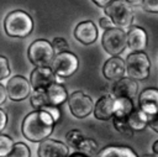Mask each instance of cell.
Returning <instances> with one entry per match:
<instances>
[{"mask_svg": "<svg viewBox=\"0 0 158 157\" xmlns=\"http://www.w3.org/2000/svg\"><path fill=\"white\" fill-rule=\"evenodd\" d=\"M14 140L5 134H0V157H7L14 147Z\"/></svg>", "mask_w": 158, "mask_h": 157, "instance_id": "25", "label": "cell"}, {"mask_svg": "<svg viewBox=\"0 0 158 157\" xmlns=\"http://www.w3.org/2000/svg\"><path fill=\"white\" fill-rule=\"evenodd\" d=\"M40 110L46 111V112L52 117V120L54 121V124H57V122L60 120L62 112H60L59 106H51V105H47V106H43V108H42V109H40Z\"/></svg>", "mask_w": 158, "mask_h": 157, "instance_id": "29", "label": "cell"}, {"mask_svg": "<svg viewBox=\"0 0 158 157\" xmlns=\"http://www.w3.org/2000/svg\"><path fill=\"white\" fill-rule=\"evenodd\" d=\"M94 4H96L98 6H100V7H105L109 2H111L112 0H91Z\"/></svg>", "mask_w": 158, "mask_h": 157, "instance_id": "36", "label": "cell"}, {"mask_svg": "<svg viewBox=\"0 0 158 157\" xmlns=\"http://www.w3.org/2000/svg\"><path fill=\"white\" fill-rule=\"evenodd\" d=\"M7 99V93H6V88L0 84V105H2Z\"/></svg>", "mask_w": 158, "mask_h": 157, "instance_id": "35", "label": "cell"}, {"mask_svg": "<svg viewBox=\"0 0 158 157\" xmlns=\"http://www.w3.org/2000/svg\"><path fill=\"white\" fill-rule=\"evenodd\" d=\"M27 56L30 62L36 67H51L56 53L49 41L36 40L30 45Z\"/></svg>", "mask_w": 158, "mask_h": 157, "instance_id": "5", "label": "cell"}, {"mask_svg": "<svg viewBox=\"0 0 158 157\" xmlns=\"http://www.w3.org/2000/svg\"><path fill=\"white\" fill-rule=\"evenodd\" d=\"M43 91H44L46 106L47 105L59 106L63 103H65L68 99V93H67V89L63 87V84L52 83L46 89H43Z\"/></svg>", "mask_w": 158, "mask_h": 157, "instance_id": "17", "label": "cell"}, {"mask_svg": "<svg viewBox=\"0 0 158 157\" xmlns=\"http://www.w3.org/2000/svg\"><path fill=\"white\" fill-rule=\"evenodd\" d=\"M152 151H153V153L158 157V140L154 141V143H153V146H152Z\"/></svg>", "mask_w": 158, "mask_h": 157, "instance_id": "37", "label": "cell"}, {"mask_svg": "<svg viewBox=\"0 0 158 157\" xmlns=\"http://www.w3.org/2000/svg\"><path fill=\"white\" fill-rule=\"evenodd\" d=\"M98 142L93 138L89 137H83L81 141L79 142L78 147H77V152H81L86 156H89L90 153H94L98 151Z\"/></svg>", "mask_w": 158, "mask_h": 157, "instance_id": "22", "label": "cell"}, {"mask_svg": "<svg viewBox=\"0 0 158 157\" xmlns=\"http://www.w3.org/2000/svg\"><path fill=\"white\" fill-rule=\"evenodd\" d=\"M5 88H6L7 98H10L12 101L25 100L31 93L30 82L23 75H20V74L11 77L7 80Z\"/></svg>", "mask_w": 158, "mask_h": 157, "instance_id": "9", "label": "cell"}, {"mask_svg": "<svg viewBox=\"0 0 158 157\" xmlns=\"http://www.w3.org/2000/svg\"><path fill=\"white\" fill-rule=\"evenodd\" d=\"M138 108L148 116L158 112V89L147 88L141 91L138 96Z\"/></svg>", "mask_w": 158, "mask_h": 157, "instance_id": "12", "label": "cell"}, {"mask_svg": "<svg viewBox=\"0 0 158 157\" xmlns=\"http://www.w3.org/2000/svg\"><path fill=\"white\" fill-rule=\"evenodd\" d=\"M151 61L144 52H132L125 61V73L135 80H143L149 75Z\"/></svg>", "mask_w": 158, "mask_h": 157, "instance_id": "4", "label": "cell"}, {"mask_svg": "<svg viewBox=\"0 0 158 157\" xmlns=\"http://www.w3.org/2000/svg\"><path fill=\"white\" fill-rule=\"evenodd\" d=\"M98 157H138V156L128 146L107 145L98 152Z\"/></svg>", "mask_w": 158, "mask_h": 157, "instance_id": "19", "label": "cell"}, {"mask_svg": "<svg viewBox=\"0 0 158 157\" xmlns=\"http://www.w3.org/2000/svg\"><path fill=\"white\" fill-rule=\"evenodd\" d=\"M68 157H89V156H86V155H84V153H81V152H74V153L69 155Z\"/></svg>", "mask_w": 158, "mask_h": 157, "instance_id": "39", "label": "cell"}, {"mask_svg": "<svg viewBox=\"0 0 158 157\" xmlns=\"http://www.w3.org/2000/svg\"><path fill=\"white\" fill-rule=\"evenodd\" d=\"M148 126H149L153 131H156V132L158 134V112L154 114V115H152V116H149Z\"/></svg>", "mask_w": 158, "mask_h": 157, "instance_id": "32", "label": "cell"}, {"mask_svg": "<svg viewBox=\"0 0 158 157\" xmlns=\"http://www.w3.org/2000/svg\"><path fill=\"white\" fill-rule=\"evenodd\" d=\"M37 156L38 157H68L69 148L62 141L46 138L40 142Z\"/></svg>", "mask_w": 158, "mask_h": 157, "instance_id": "10", "label": "cell"}, {"mask_svg": "<svg viewBox=\"0 0 158 157\" xmlns=\"http://www.w3.org/2000/svg\"><path fill=\"white\" fill-rule=\"evenodd\" d=\"M74 37L83 45H91L98 38V27L91 20L79 22L74 30Z\"/></svg>", "mask_w": 158, "mask_h": 157, "instance_id": "15", "label": "cell"}, {"mask_svg": "<svg viewBox=\"0 0 158 157\" xmlns=\"http://www.w3.org/2000/svg\"><path fill=\"white\" fill-rule=\"evenodd\" d=\"M141 157H153V156H151V155H143V156H141Z\"/></svg>", "mask_w": 158, "mask_h": 157, "instance_id": "40", "label": "cell"}, {"mask_svg": "<svg viewBox=\"0 0 158 157\" xmlns=\"http://www.w3.org/2000/svg\"><path fill=\"white\" fill-rule=\"evenodd\" d=\"M100 27H102L104 30H109V28H114L115 25L112 23V21L107 16H105V17L100 19Z\"/></svg>", "mask_w": 158, "mask_h": 157, "instance_id": "33", "label": "cell"}, {"mask_svg": "<svg viewBox=\"0 0 158 157\" xmlns=\"http://www.w3.org/2000/svg\"><path fill=\"white\" fill-rule=\"evenodd\" d=\"M31 105L35 108V110H40L43 106H46V99H44V91L43 89H38V90H33V93L31 94Z\"/></svg>", "mask_w": 158, "mask_h": 157, "instance_id": "27", "label": "cell"}, {"mask_svg": "<svg viewBox=\"0 0 158 157\" xmlns=\"http://www.w3.org/2000/svg\"><path fill=\"white\" fill-rule=\"evenodd\" d=\"M52 47H53V49H54V53L57 52V53H60V52H65V51H68V48H69V45H68V42L63 38V37H56L53 41H52Z\"/></svg>", "mask_w": 158, "mask_h": 157, "instance_id": "28", "label": "cell"}, {"mask_svg": "<svg viewBox=\"0 0 158 157\" xmlns=\"http://www.w3.org/2000/svg\"><path fill=\"white\" fill-rule=\"evenodd\" d=\"M104 10L115 27H118L121 30H123L125 27H131L133 21V10L131 5L125 0H112L104 7Z\"/></svg>", "mask_w": 158, "mask_h": 157, "instance_id": "3", "label": "cell"}, {"mask_svg": "<svg viewBox=\"0 0 158 157\" xmlns=\"http://www.w3.org/2000/svg\"><path fill=\"white\" fill-rule=\"evenodd\" d=\"M67 101H68L70 112L77 119H84L93 112V109H94L93 99L81 90L73 91L70 95H68Z\"/></svg>", "mask_w": 158, "mask_h": 157, "instance_id": "8", "label": "cell"}, {"mask_svg": "<svg viewBox=\"0 0 158 157\" xmlns=\"http://www.w3.org/2000/svg\"><path fill=\"white\" fill-rule=\"evenodd\" d=\"M101 43L104 49L112 57H117L126 48V32L118 27L105 30Z\"/></svg>", "mask_w": 158, "mask_h": 157, "instance_id": "7", "label": "cell"}, {"mask_svg": "<svg viewBox=\"0 0 158 157\" xmlns=\"http://www.w3.org/2000/svg\"><path fill=\"white\" fill-rule=\"evenodd\" d=\"M54 121L43 110H33L28 112L21 126L22 135L31 142H41L49 138L54 130Z\"/></svg>", "mask_w": 158, "mask_h": 157, "instance_id": "1", "label": "cell"}, {"mask_svg": "<svg viewBox=\"0 0 158 157\" xmlns=\"http://www.w3.org/2000/svg\"><path fill=\"white\" fill-rule=\"evenodd\" d=\"M138 90V83L128 77H123L116 80L112 85V94L114 98H127L133 99Z\"/></svg>", "mask_w": 158, "mask_h": 157, "instance_id": "14", "label": "cell"}, {"mask_svg": "<svg viewBox=\"0 0 158 157\" xmlns=\"http://www.w3.org/2000/svg\"><path fill=\"white\" fill-rule=\"evenodd\" d=\"M102 74L107 80H112V82H116V80L123 78L125 61L118 56L109 58L102 67Z\"/></svg>", "mask_w": 158, "mask_h": 157, "instance_id": "16", "label": "cell"}, {"mask_svg": "<svg viewBox=\"0 0 158 157\" xmlns=\"http://www.w3.org/2000/svg\"><path fill=\"white\" fill-rule=\"evenodd\" d=\"M4 30L10 37H27L33 30L32 17L22 10L11 11L4 20Z\"/></svg>", "mask_w": 158, "mask_h": 157, "instance_id": "2", "label": "cell"}, {"mask_svg": "<svg viewBox=\"0 0 158 157\" xmlns=\"http://www.w3.org/2000/svg\"><path fill=\"white\" fill-rule=\"evenodd\" d=\"M126 47L132 52H143L147 47V33L139 26H131L126 33Z\"/></svg>", "mask_w": 158, "mask_h": 157, "instance_id": "13", "label": "cell"}, {"mask_svg": "<svg viewBox=\"0 0 158 157\" xmlns=\"http://www.w3.org/2000/svg\"><path fill=\"white\" fill-rule=\"evenodd\" d=\"M79 67V59L78 57L72 53L70 51L57 53L51 63V69L54 73V75L60 78H68L73 75Z\"/></svg>", "mask_w": 158, "mask_h": 157, "instance_id": "6", "label": "cell"}, {"mask_svg": "<svg viewBox=\"0 0 158 157\" xmlns=\"http://www.w3.org/2000/svg\"><path fill=\"white\" fill-rule=\"evenodd\" d=\"M6 124H7V114L0 108V134L5 129Z\"/></svg>", "mask_w": 158, "mask_h": 157, "instance_id": "34", "label": "cell"}, {"mask_svg": "<svg viewBox=\"0 0 158 157\" xmlns=\"http://www.w3.org/2000/svg\"><path fill=\"white\" fill-rule=\"evenodd\" d=\"M94 116L98 120L107 121L114 117V96L111 95H102L99 98L96 104L93 109Z\"/></svg>", "mask_w": 158, "mask_h": 157, "instance_id": "18", "label": "cell"}, {"mask_svg": "<svg viewBox=\"0 0 158 157\" xmlns=\"http://www.w3.org/2000/svg\"><path fill=\"white\" fill-rule=\"evenodd\" d=\"M141 5L148 12H153V14L158 12V0H142Z\"/></svg>", "mask_w": 158, "mask_h": 157, "instance_id": "31", "label": "cell"}, {"mask_svg": "<svg viewBox=\"0 0 158 157\" xmlns=\"http://www.w3.org/2000/svg\"><path fill=\"white\" fill-rule=\"evenodd\" d=\"M133 108V101L131 99L114 98V117H127Z\"/></svg>", "mask_w": 158, "mask_h": 157, "instance_id": "21", "label": "cell"}, {"mask_svg": "<svg viewBox=\"0 0 158 157\" xmlns=\"http://www.w3.org/2000/svg\"><path fill=\"white\" fill-rule=\"evenodd\" d=\"M10 66L9 61L5 56H0V80L7 78L10 75Z\"/></svg>", "mask_w": 158, "mask_h": 157, "instance_id": "30", "label": "cell"}, {"mask_svg": "<svg viewBox=\"0 0 158 157\" xmlns=\"http://www.w3.org/2000/svg\"><path fill=\"white\" fill-rule=\"evenodd\" d=\"M125 1L130 5H141L142 4V0H125Z\"/></svg>", "mask_w": 158, "mask_h": 157, "instance_id": "38", "label": "cell"}, {"mask_svg": "<svg viewBox=\"0 0 158 157\" xmlns=\"http://www.w3.org/2000/svg\"><path fill=\"white\" fill-rule=\"evenodd\" d=\"M83 134L81 131L77 130V129H73V130H69L67 134H65V141H67V146H70L72 148L77 150L79 142L81 141L83 138Z\"/></svg>", "mask_w": 158, "mask_h": 157, "instance_id": "26", "label": "cell"}, {"mask_svg": "<svg viewBox=\"0 0 158 157\" xmlns=\"http://www.w3.org/2000/svg\"><path fill=\"white\" fill-rule=\"evenodd\" d=\"M52 83H56V75L49 67H36L30 75V85L33 90L46 89Z\"/></svg>", "mask_w": 158, "mask_h": 157, "instance_id": "11", "label": "cell"}, {"mask_svg": "<svg viewBox=\"0 0 158 157\" xmlns=\"http://www.w3.org/2000/svg\"><path fill=\"white\" fill-rule=\"evenodd\" d=\"M112 124H114L115 130L118 134H121L123 136H127V137H132L133 136L135 132L128 126L126 117H112Z\"/></svg>", "mask_w": 158, "mask_h": 157, "instance_id": "23", "label": "cell"}, {"mask_svg": "<svg viewBox=\"0 0 158 157\" xmlns=\"http://www.w3.org/2000/svg\"><path fill=\"white\" fill-rule=\"evenodd\" d=\"M126 120H127V124L133 132L135 131H143L148 126L149 116L144 111H142L139 108H133V110L128 114Z\"/></svg>", "mask_w": 158, "mask_h": 157, "instance_id": "20", "label": "cell"}, {"mask_svg": "<svg viewBox=\"0 0 158 157\" xmlns=\"http://www.w3.org/2000/svg\"><path fill=\"white\" fill-rule=\"evenodd\" d=\"M7 157H31V150L25 142H16Z\"/></svg>", "mask_w": 158, "mask_h": 157, "instance_id": "24", "label": "cell"}]
</instances>
